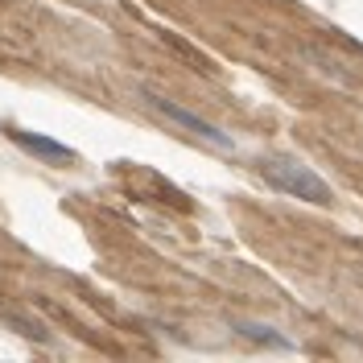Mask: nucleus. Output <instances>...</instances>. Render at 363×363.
<instances>
[{
  "instance_id": "obj_3",
  "label": "nucleus",
  "mask_w": 363,
  "mask_h": 363,
  "mask_svg": "<svg viewBox=\"0 0 363 363\" xmlns=\"http://www.w3.org/2000/svg\"><path fill=\"white\" fill-rule=\"evenodd\" d=\"M13 140H17L21 149H29V153H38V157H45L50 165H62V161H70V157H74V153H70L67 145H58V140H45V136L13 133Z\"/></svg>"
},
{
  "instance_id": "obj_2",
  "label": "nucleus",
  "mask_w": 363,
  "mask_h": 363,
  "mask_svg": "<svg viewBox=\"0 0 363 363\" xmlns=\"http://www.w3.org/2000/svg\"><path fill=\"white\" fill-rule=\"evenodd\" d=\"M145 99L157 108L161 116H169L174 124H182V128H190L194 136H203L206 145H215V149H231V136L227 133H219L215 124H206L203 116H194V112H186V108H178L174 99H165V95H153V91H145Z\"/></svg>"
},
{
  "instance_id": "obj_1",
  "label": "nucleus",
  "mask_w": 363,
  "mask_h": 363,
  "mask_svg": "<svg viewBox=\"0 0 363 363\" xmlns=\"http://www.w3.org/2000/svg\"><path fill=\"white\" fill-rule=\"evenodd\" d=\"M264 178H269L277 190H285V194H294V199H306V203H314V206L330 203V186L318 178L310 165H301V161H269V165H264Z\"/></svg>"
}]
</instances>
